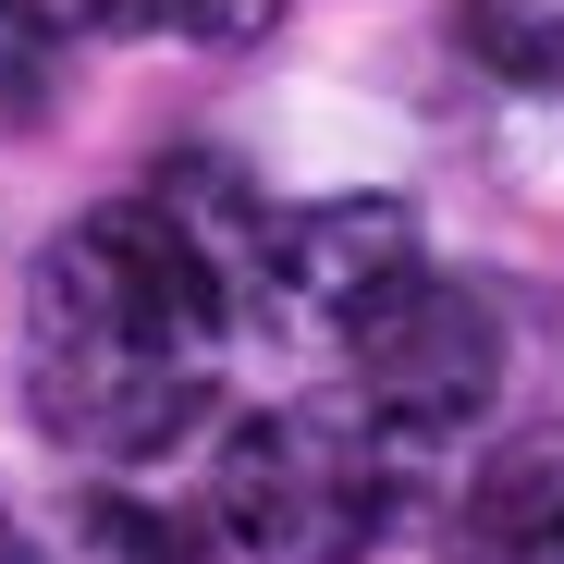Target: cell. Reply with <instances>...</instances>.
Wrapping results in <instances>:
<instances>
[{
	"label": "cell",
	"mask_w": 564,
	"mask_h": 564,
	"mask_svg": "<svg viewBox=\"0 0 564 564\" xmlns=\"http://www.w3.org/2000/svg\"><path fill=\"white\" fill-rule=\"evenodd\" d=\"M405 270H417V209L405 197L246 209V234H234V319H258L282 344H344Z\"/></svg>",
	"instance_id": "4"
},
{
	"label": "cell",
	"mask_w": 564,
	"mask_h": 564,
	"mask_svg": "<svg viewBox=\"0 0 564 564\" xmlns=\"http://www.w3.org/2000/svg\"><path fill=\"white\" fill-rule=\"evenodd\" d=\"M332 356H344V405L381 430L393 454L466 442V430L491 417V393H503V319H491V295L454 282V270H430V258H417Z\"/></svg>",
	"instance_id": "3"
},
{
	"label": "cell",
	"mask_w": 564,
	"mask_h": 564,
	"mask_svg": "<svg viewBox=\"0 0 564 564\" xmlns=\"http://www.w3.org/2000/svg\"><path fill=\"white\" fill-rule=\"evenodd\" d=\"M62 564H209V540L184 516H160V503H135V491H74Z\"/></svg>",
	"instance_id": "6"
},
{
	"label": "cell",
	"mask_w": 564,
	"mask_h": 564,
	"mask_svg": "<svg viewBox=\"0 0 564 564\" xmlns=\"http://www.w3.org/2000/svg\"><path fill=\"white\" fill-rule=\"evenodd\" d=\"M405 466L417 454H393L344 393H307V405H270L221 442L209 528L246 564H368L405 528Z\"/></svg>",
	"instance_id": "2"
},
{
	"label": "cell",
	"mask_w": 564,
	"mask_h": 564,
	"mask_svg": "<svg viewBox=\"0 0 564 564\" xmlns=\"http://www.w3.org/2000/svg\"><path fill=\"white\" fill-rule=\"evenodd\" d=\"M13 99H25V37L0 25V111H13Z\"/></svg>",
	"instance_id": "9"
},
{
	"label": "cell",
	"mask_w": 564,
	"mask_h": 564,
	"mask_svg": "<svg viewBox=\"0 0 564 564\" xmlns=\"http://www.w3.org/2000/svg\"><path fill=\"white\" fill-rule=\"evenodd\" d=\"M0 564H37V552H25V528H13V503H0Z\"/></svg>",
	"instance_id": "10"
},
{
	"label": "cell",
	"mask_w": 564,
	"mask_h": 564,
	"mask_svg": "<svg viewBox=\"0 0 564 564\" xmlns=\"http://www.w3.org/2000/svg\"><path fill=\"white\" fill-rule=\"evenodd\" d=\"M466 50H479V74L503 86H564V0H454Z\"/></svg>",
	"instance_id": "7"
},
{
	"label": "cell",
	"mask_w": 564,
	"mask_h": 564,
	"mask_svg": "<svg viewBox=\"0 0 564 564\" xmlns=\"http://www.w3.org/2000/svg\"><path fill=\"white\" fill-rule=\"evenodd\" d=\"M430 564H564V430H528L466 466Z\"/></svg>",
	"instance_id": "5"
},
{
	"label": "cell",
	"mask_w": 564,
	"mask_h": 564,
	"mask_svg": "<svg viewBox=\"0 0 564 564\" xmlns=\"http://www.w3.org/2000/svg\"><path fill=\"white\" fill-rule=\"evenodd\" d=\"M13 37H99V25H148V0H0Z\"/></svg>",
	"instance_id": "8"
},
{
	"label": "cell",
	"mask_w": 564,
	"mask_h": 564,
	"mask_svg": "<svg viewBox=\"0 0 564 564\" xmlns=\"http://www.w3.org/2000/svg\"><path fill=\"white\" fill-rule=\"evenodd\" d=\"M234 234L221 160H160V184L86 209L25 270V405L74 466H148L209 417L234 356Z\"/></svg>",
	"instance_id": "1"
}]
</instances>
